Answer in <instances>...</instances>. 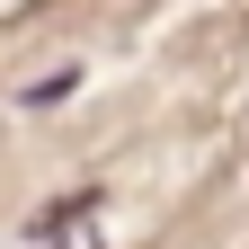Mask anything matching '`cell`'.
<instances>
[{
    "instance_id": "cell-1",
    "label": "cell",
    "mask_w": 249,
    "mask_h": 249,
    "mask_svg": "<svg viewBox=\"0 0 249 249\" xmlns=\"http://www.w3.org/2000/svg\"><path fill=\"white\" fill-rule=\"evenodd\" d=\"M71 80H80V71H45V80H27L18 107H53V98H71Z\"/></svg>"
},
{
    "instance_id": "cell-2",
    "label": "cell",
    "mask_w": 249,
    "mask_h": 249,
    "mask_svg": "<svg viewBox=\"0 0 249 249\" xmlns=\"http://www.w3.org/2000/svg\"><path fill=\"white\" fill-rule=\"evenodd\" d=\"M53 249H98V231H71V240H53Z\"/></svg>"
}]
</instances>
